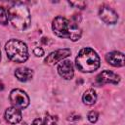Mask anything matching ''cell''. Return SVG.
Listing matches in <instances>:
<instances>
[{"instance_id":"6da1fadb","label":"cell","mask_w":125,"mask_h":125,"mask_svg":"<svg viewBox=\"0 0 125 125\" xmlns=\"http://www.w3.org/2000/svg\"><path fill=\"white\" fill-rule=\"evenodd\" d=\"M8 21L17 30L22 31L28 28L31 18L27 6L21 2H13L7 9Z\"/></svg>"},{"instance_id":"7a4b0ae2","label":"cell","mask_w":125,"mask_h":125,"mask_svg":"<svg viewBox=\"0 0 125 125\" xmlns=\"http://www.w3.org/2000/svg\"><path fill=\"white\" fill-rule=\"evenodd\" d=\"M52 29L58 37L67 38L71 41L79 40L82 35V31L76 22H73L62 16H58L53 20Z\"/></svg>"},{"instance_id":"3957f363","label":"cell","mask_w":125,"mask_h":125,"mask_svg":"<svg viewBox=\"0 0 125 125\" xmlns=\"http://www.w3.org/2000/svg\"><path fill=\"white\" fill-rule=\"evenodd\" d=\"M75 64L81 72L90 73L100 67L101 61L95 50L91 48H83L79 51L75 59Z\"/></svg>"},{"instance_id":"277c9868","label":"cell","mask_w":125,"mask_h":125,"mask_svg":"<svg viewBox=\"0 0 125 125\" xmlns=\"http://www.w3.org/2000/svg\"><path fill=\"white\" fill-rule=\"evenodd\" d=\"M7 57L14 62H24L28 59V49L24 42L18 39H11L5 45Z\"/></svg>"},{"instance_id":"5b68a950","label":"cell","mask_w":125,"mask_h":125,"mask_svg":"<svg viewBox=\"0 0 125 125\" xmlns=\"http://www.w3.org/2000/svg\"><path fill=\"white\" fill-rule=\"evenodd\" d=\"M9 98H10V102L13 104V106L19 109H23L27 107L29 104V98L27 94L21 89L12 90Z\"/></svg>"},{"instance_id":"8992f818","label":"cell","mask_w":125,"mask_h":125,"mask_svg":"<svg viewBox=\"0 0 125 125\" xmlns=\"http://www.w3.org/2000/svg\"><path fill=\"white\" fill-rule=\"evenodd\" d=\"M71 54L70 50L67 48H63V49H59L56 50L52 53H50L44 60L45 63L50 64V65H54L60 62H62V60H64L65 58H67L69 55Z\"/></svg>"},{"instance_id":"52a82bcc","label":"cell","mask_w":125,"mask_h":125,"mask_svg":"<svg viewBox=\"0 0 125 125\" xmlns=\"http://www.w3.org/2000/svg\"><path fill=\"white\" fill-rule=\"evenodd\" d=\"M99 16L102 19L103 21H104L107 24H114L118 21V15L117 13L108 6H102L99 10Z\"/></svg>"},{"instance_id":"ba28073f","label":"cell","mask_w":125,"mask_h":125,"mask_svg":"<svg viewBox=\"0 0 125 125\" xmlns=\"http://www.w3.org/2000/svg\"><path fill=\"white\" fill-rule=\"evenodd\" d=\"M58 73L63 79L69 80L74 75V67L69 60H62L58 65Z\"/></svg>"},{"instance_id":"9c48e42d","label":"cell","mask_w":125,"mask_h":125,"mask_svg":"<svg viewBox=\"0 0 125 125\" xmlns=\"http://www.w3.org/2000/svg\"><path fill=\"white\" fill-rule=\"evenodd\" d=\"M97 83L99 85L104 84H118L120 81V76L110 70H104L97 76Z\"/></svg>"},{"instance_id":"30bf717a","label":"cell","mask_w":125,"mask_h":125,"mask_svg":"<svg viewBox=\"0 0 125 125\" xmlns=\"http://www.w3.org/2000/svg\"><path fill=\"white\" fill-rule=\"evenodd\" d=\"M105 61L107 62L108 64L114 66V67H121L125 64L124 62V55L121 52L118 51H113L105 56Z\"/></svg>"},{"instance_id":"8fae6325","label":"cell","mask_w":125,"mask_h":125,"mask_svg":"<svg viewBox=\"0 0 125 125\" xmlns=\"http://www.w3.org/2000/svg\"><path fill=\"white\" fill-rule=\"evenodd\" d=\"M22 118V114L21 109L15 107V106H10L6 109L5 111V119L8 123L14 125L19 123Z\"/></svg>"},{"instance_id":"7c38bea8","label":"cell","mask_w":125,"mask_h":125,"mask_svg":"<svg viewBox=\"0 0 125 125\" xmlns=\"http://www.w3.org/2000/svg\"><path fill=\"white\" fill-rule=\"evenodd\" d=\"M15 76L17 77L18 80L21 82H26L32 79L33 77V70L28 68V67H19L15 70Z\"/></svg>"},{"instance_id":"4fadbf2b","label":"cell","mask_w":125,"mask_h":125,"mask_svg":"<svg viewBox=\"0 0 125 125\" xmlns=\"http://www.w3.org/2000/svg\"><path fill=\"white\" fill-rule=\"evenodd\" d=\"M97 101V94L93 89H88L82 96V102L87 105H92Z\"/></svg>"},{"instance_id":"5bb4252c","label":"cell","mask_w":125,"mask_h":125,"mask_svg":"<svg viewBox=\"0 0 125 125\" xmlns=\"http://www.w3.org/2000/svg\"><path fill=\"white\" fill-rule=\"evenodd\" d=\"M8 13L7 9L4 7H0V23L3 25H6L8 23Z\"/></svg>"},{"instance_id":"9a60e30c","label":"cell","mask_w":125,"mask_h":125,"mask_svg":"<svg viewBox=\"0 0 125 125\" xmlns=\"http://www.w3.org/2000/svg\"><path fill=\"white\" fill-rule=\"evenodd\" d=\"M57 122H58V118L57 116H54V115H50V114H47L43 120V124L44 125H57Z\"/></svg>"},{"instance_id":"2e32d148","label":"cell","mask_w":125,"mask_h":125,"mask_svg":"<svg viewBox=\"0 0 125 125\" xmlns=\"http://www.w3.org/2000/svg\"><path fill=\"white\" fill-rule=\"evenodd\" d=\"M98 118H99V114H98L97 111L92 110V111H90V112L88 113V120H89L91 123H96L97 120H98Z\"/></svg>"},{"instance_id":"e0dca14e","label":"cell","mask_w":125,"mask_h":125,"mask_svg":"<svg viewBox=\"0 0 125 125\" xmlns=\"http://www.w3.org/2000/svg\"><path fill=\"white\" fill-rule=\"evenodd\" d=\"M69 3V5H71V6H73V7H75V8H78V9H84L85 7H86V2H83V1H79V2H68Z\"/></svg>"},{"instance_id":"ac0fdd59","label":"cell","mask_w":125,"mask_h":125,"mask_svg":"<svg viewBox=\"0 0 125 125\" xmlns=\"http://www.w3.org/2000/svg\"><path fill=\"white\" fill-rule=\"evenodd\" d=\"M33 54L36 56V57H42L44 55V50L41 48V47H35L33 49Z\"/></svg>"},{"instance_id":"d6986e66","label":"cell","mask_w":125,"mask_h":125,"mask_svg":"<svg viewBox=\"0 0 125 125\" xmlns=\"http://www.w3.org/2000/svg\"><path fill=\"white\" fill-rule=\"evenodd\" d=\"M31 125H44L43 124V120L40 118H36L33 120V122L31 123Z\"/></svg>"},{"instance_id":"ffe728a7","label":"cell","mask_w":125,"mask_h":125,"mask_svg":"<svg viewBox=\"0 0 125 125\" xmlns=\"http://www.w3.org/2000/svg\"><path fill=\"white\" fill-rule=\"evenodd\" d=\"M0 60H1V51H0Z\"/></svg>"}]
</instances>
